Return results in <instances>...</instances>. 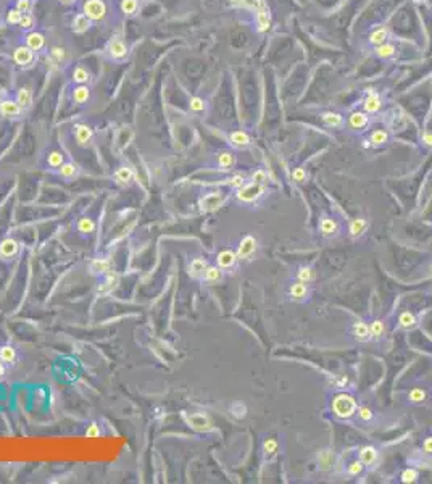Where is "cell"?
<instances>
[{
    "label": "cell",
    "mask_w": 432,
    "mask_h": 484,
    "mask_svg": "<svg viewBox=\"0 0 432 484\" xmlns=\"http://www.w3.org/2000/svg\"><path fill=\"white\" fill-rule=\"evenodd\" d=\"M308 294H309V289L307 286V282H302V281L294 282L289 289V295L292 297L295 302H303L308 297Z\"/></svg>",
    "instance_id": "cell-25"
},
{
    "label": "cell",
    "mask_w": 432,
    "mask_h": 484,
    "mask_svg": "<svg viewBox=\"0 0 432 484\" xmlns=\"http://www.w3.org/2000/svg\"><path fill=\"white\" fill-rule=\"evenodd\" d=\"M236 197L244 204H250L255 202L256 199H260L264 192V186L263 184H256V183H250V184H244L242 187L236 189Z\"/></svg>",
    "instance_id": "cell-4"
},
{
    "label": "cell",
    "mask_w": 432,
    "mask_h": 484,
    "mask_svg": "<svg viewBox=\"0 0 432 484\" xmlns=\"http://www.w3.org/2000/svg\"><path fill=\"white\" fill-rule=\"evenodd\" d=\"M229 144L234 148H237V150H245L247 147H250L251 138L244 129H236V131H232L229 134Z\"/></svg>",
    "instance_id": "cell-14"
},
{
    "label": "cell",
    "mask_w": 432,
    "mask_h": 484,
    "mask_svg": "<svg viewBox=\"0 0 432 484\" xmlns=\"http://www.w3.org/2000/svg\"><path fill=\"white\" fill-rule=\"evenodd\" d=\"M139 6H140L139 0H121V2H120L121 11L124 13L127 18H132V16L137 15Z\"/></svg>",
    "instance_id": "cell-37"
},
{
    "label": "cell",
    "mask_w": 432,
    "mask_h": 484,
    "mask_svg": "<svg viewBox=\"0 0 432 484\" xmlns=\"http://www.w3.org/2000/svg\"><path fill=\"white\" fill-rule=\"evenodd\" d=\"M100 434H102V431H100L99 424H97V423H90V424L87 426V429H86V437H89V439H95V437H99Z\"/></svg>",
    "instance_id": "cell-57"
},
{
    "label": "cell",
    "mask_w": 432,
    "mask_h": 484,
    "mask_svg": "<svg viewBox=\"0 0 432 484\" xmlns=\"http://www.w3.org/2000/svg\"><path fill=\"white\" fill-rule=\"evenodd\" d=\"M368 144H365L366 147L370 145V147H384L387 145L390 142V133L387 131V129L384 128H379V129H374V131L370 134V138H368Z\"/></svg>",
    "instance_id": "cell-16"
},
{
    "label": "cell",
    "mask_w": 432,
    "mask_h": 484,
    "mask_svg": "<svg viewBox=\"0 0 432 484\" xmlns=\"http://www.w3.org/2000/svg\"><path fill=\"white\" fill-rule=\"evenodd\" d=\"M361 105H363V110L368 115H374L380 112V108L384 105V100H382V95H380L377 90L374 89H368L365 92L363 97V102H361Z\"/></svg>",
    "instance_id": "cell-8"
},
{
    "label": "cell",
    "mask_w": 432,
    "mask_h": 484,
    "mask_svg": "<svg viewBox=\"0 0 432 484\" xmlns=\"http://www.w3.org/2000/svg\"><path fill=\"white\" fill-rule=\"evenodd\" d=\"M73 134H74V140L79 147H87L94 138V129L92 126H89L87 123H77L73 128Z\"/></svg>",
    "instance_id": "cell-10"
},
{
    "label": "cell",
    "mask_w": 432,
    "mask_h": 484,
    "mask_svg": "<svg viewBox=\"0 0 432 484\" xmlns=\"http://www.w3.org/2000/svg\"><path fill=\"white\" fill-rule=\"evenodd\" d=\"M58 174H60L63 179H73L79 174V166L73 163V161H64V163L58 168Z\"/></svg>",
    "instance_id": "cell-34"
},
{
    "label": "cell",
    "mask_w": 432,
    "mask_h": 484,
    "mask_svg": "<svg viewBox=\"0 0 432 484\" xmlns=\"http://www.w3.org/2000/svg\"><path fill=\"white\" fill-rule=\"evenodd\" d=\"M423 450H424V454L432 455V436L426 437V441L423 444Z\"/></svg>",
    "instance_id": "cell-60"
},
{
    "label": "cell",
    "mask_w": 432,
    "mask_h": 484,
    "mask_svg": "<svg viewBox=\"0 0 432 484\" xmlns=\"http://www.w3.org/2000/svg\"><path fill=\"white\" fill-rule=\"evenodd\" d=\"M92 79V73L84 65H76L73 71H71V82L73 84H87V86H90Z\"/></svg>",
    "instance_id": "cell-19"
},
{
    "label": "cell",
    "mask_w": 432,
    "mask_h": 484,
    "mask_svg": "<svg viewBox=\"0 0 432 484\" xmlns=\"http://www.w3.org/2000/svg\"><path fill=\"white\" fill-rule=\"evenodd\" d=\"M113 179H115V183H116V184H120V186H127V184L134 179V171H132V168H129V166H120L118 170L115 171Z\"/></svg>",
    "instance_id": "cell-26"
},
{
    "label": "cell",
    "mask_w": 432,
    "mask_h": 484,
    "mask_svg": "<svg viewBox=\"0 0 432 484\" xmlns=\"http://www.w3.org/2000/svg\"><path fill=\"white\" fill-rule=\"evenodd\" d=\"M372 54L376 55L377 58H380V60H389V58L395 57L397 47H395V44L387 41L384 44L377 45V47H372Z\"/></svg>",
    "instance_id": "cell-24"
},
{
    "label": "cell",
    "mask_w": 432,
    "mask_h": 484,
    "mask_svg": "<svg viewBox=\"0 0 432 484\" xmlns=\"http://www.w3.org/2000/svg\"><path fill=\"white\" fill-rule=\"evenodd\" d=\"M297 279L302 282H311L314 279V270L309 267H300L297 271Z\"/></svg>",
    "instance_id": "cell-46"
},
{
    "label": "cell",
    "mask_w": 432,
    "mask_h": 484,
    "mask_svg": "<svg viewBox=\"0 0 432 484\" xmlns=\"http://www.w3.org/2000/svg\"><path fill=\"white\" fill-rule=\"evenodd\" d=\"M224 202V196L223 192H210L200 199V207H202L203 211H211L216 210L223 205Z\"/></svg>",
    "instance_id": "cell-15"
},
{
    "label": "cell",
    "mask_w": 432,
    "mask_h": 484,
    "mask_svg": "<svg viewBox=\"0 0 432 484\" xmlns=\"http://www.w3.org/2000/svg\"><path fill=\"white\" fill-rule=\"evenodd\" d=\"M426 399H428V394H426V391L421 389V387H415V389H411L410 394H408V400L415 405L424 404Z\"/></svg>",
    "instance_id": "cell-43"
},
{
    "label": "cell",
    "mask_w": 432,
    "mask_h": 484,
    "mask_svg": "<svg viewBox=\"0 0 432 484\" xmlns=\"http://www.w3.org/2000/svg\"><path fill=\"white\" fill-rule=\"evenodd\" d=\"M398 325H400V328H403V329H413L418 325V320H416L415 313L403 312V313H400V316H398Z\"/></svg>",
    "instance_id": "cell-38"
},
{
    "label": "cell",
    "mask_w": 432,
    "mask_h": 484,
    "mask_svg": "<svg viewBox=\"0 0 432 484\" xmlns=\"http://www.w3.org/2000/svg\"><path fill=\"white\" fill-rule=\"evenodd\" d=\"M418 476H419L418 470H415V468H406L403 473L400 475V481L405 483V484H411V483H415L418 480Z\"/></svg>",
    "instance_id": "cell-50"
},
{
    "label": "cell",
    "mask_w": 432,
    "mask_h": 484,
    "mask_svg": "<svg viewBox=\"0 0 432 484\" xmlns=\"http://www.w3.org/2000/svg\"><path fill=\"white\" fill-rule=\"evenodd\" d=\"M92 23H94L92 19H89L84 13H77L73 18V21H71V31L74 34H84V32H87L92 28Z\"/></svg>",
    "instance_id": "cell-20"
},
{
    "label": "cell",
    "mask_w": 432,
    "mask_h": 484,
    "mask_svg": "<svg viewBox=\"0 0 432 484\" xmlns=\"http://www.w3.org/2000/svg\"><path fill=\"white\" fill-rule=\"evenodd\" d=\"M277 447H279V444H277V441L274 437H269L263 442V452H264V455H266V457H273L277 452Z\"/></svg>",
    "instance_id": "cell-49"
},
{
    "label": "cell",
    "mask_w": 432,
    "mask_h": 484,
    "mask_svg": "<svg viewBox=\"0 0 432 484\" xmlns=\"http://www.w3.org/2000/svg\"><path fill=\"white\" fill-rule=\"evenodd\" d=\"M256 250V239L253 236H245L237 247V258H248Z\"/></svg>",
    "instance_id": "cell-18"
},
{
    "label": "cell",
    "mask_w": 432,
    "mask_h": 484,
    "mask_svg": "<svg viewBox=\"0 0 432 484\" xmlns=\"http://www.w3.org/2000/svg\"><path fill=\"white\" fill-rule=\"evenodd\" d=\"M353 336L355 339L360 341V342H366L368 339L371 338V333H370V325H366L365 321H357L353 325Z\"/></svg>",
    "instance_id": "cell-33"
},
{
    "label": "cell",
    "mask_w": 432,
    "mask_h": 484,
    "mask_svg": "<svg viewBox=\"0 0 432 484\" xmlns=\"http://www.w3.org/2000/svg\"><path fill=\"white\" fill-rule=\"evenodd\" d=\"M206 268H208V262L203 260V258H193V260L190 262V267H189V275L192 277L203 276Z\"/></svg>",
    "instance_id": "cell-36"
},
{
    "label": "cell",
    "mask_w": 432,
    "mask_h": 484,
    "mask_svg": "<svg viewBox=\"0 0 432 484\" xmlns=\"http://www.w3.org/2000/svg\"><path fill=\"white\" fill-rule=\"evenodd\" d=\"M292 179L295 181V183H305L307 181V171L303 170V168H295V170L292 171Z\"/></svg>",
    "instance_id": "cell-59"
},
{
    "label": "cell",
    "mask_w": 432,
    "mask_h": 484,
    "mask_svg": "<svg viewBox=\"0 0 432 484\" xmlns=\"http://www.w3.org/2000/svg\"><path fill=\"white\" fill-rule=\"evenodd\" d=\"M19 28L24 29V31H32L36 28V18L31 15V13H24L21 16V21H19Z\"/></svg>",
    "instance_id": "cell-48"
},
{
    "label": "cell",
    "mask_w": 432,
    "mask_h": 484,
    "mask_svg": "<svg viewBox=\"0 0 432 484\" xmlns=\"http://www.w3.org/2000/svg\"><path fill=\"white\" fill-rule=\"evenodd\" d=\"M271 28H273V15H271L268 3H264L255 11V29L260 34H266Z\"/></svg>",
    "instance_id": "cell-5"
},
{
    "label": "cell",
    "mask_w": 432,
    "mask_h": 484,
    "mask_svg": "<svg viewBox=\"0 0 432 484\" xmlns=\"http://www.w3.org/2000/svg\"><path fill=\"white\" fill-rule=\"evenodd\" d=\"M23 112L24 110L16 102V99L3 97V99L0 100V116H3V118L15 120V118H19V116L23 115Z\"/></svg>",
    "instance_id": "cell-9"
},
{
    "label": "cell",
    "mask_w": 432,
    "mask_h": 484,
    "mask_svg": "<svg viewBox=\"0 0 432 484\" xmlns=\"http://www.w3.org/2000/svg\"><path fill=\"white\" fill-rule=\"evenodd\" d=\"M15 99H16V102L19 103V105H21L23 110H28V108H31V105H32V90H31L28 86H21V87H18Z\"/></svg>",
    "instance_id": "cell-28"
},
{
    "label": "cell",
    "mask_w": 432,
    "mask_h": 484,
    "mask_svg": "<svg viewBox=\"0 0 432 484\" xmlns=\"http://www.w3.org/2000/svg\"><path fill=\"white\" fill-rule=\"evenodd\" d=\"M185 421L189 423L195 431L206 432L213 429V421L210 416H206L205 413H192V415H185Z\"/></svg>",
    "instance_id": "cell-12"
},
{
    "label": "cell",
    "mask_w": 432,
    "mask_h": 484,
    "mask_svg": "<svg viewBox=\"0 0 432 484\" xmlns=\"http://www.w3.org/2000/svg\"><path fill=\"white\" fill-rule=\"evenodd\" d=\"M216 163L219 166V170H231V168H234V165H236L234 152H231V150L219 152L218 158H216Z\"/></svg>",
    "instance_id": "cell-29"
},
{
    "label": "cell",
    "mask_w": 432,
    "mask_h": 484,
    "mask_svg": "<svg viewBox=\"0 0 432 484\" xmlns=\"http://www.w3.org/2000/svg\"><path fill=\"white\" fill-rule=\"evenodd\" d=\"M216 262H218V267L223 268V270L232 268L236 265V262H237V254H236L234 250H231V249L221 250L218 254V257H216Z\"/></svg>",
    "instance_id": "cell-23"
},
{
    "label": "cell",
    "mask_w": 432,
    "mask_h": 484,
    "mask_svg": "<svg viewBox=\"0 0 432 484\" xmlns=\"http://www.w3.org/2000/svg\"><path fill=\"white\" fill-rule=\"evenodd\" d=\"M60 2L63 5H73V3H76V0H60Z\"/></svg>",
    "instance_id": "cell-63"
},
{
    "label": "cell",
    "mask_w": 432,
    "mask_h": 484,
    "mask_svg": "<svg viewBox=\"0 0 432 484\" xmlns=\"http://www.w3.org/2000/svg\"><path fill=\"white\" fill-rule=\"evenodd\" d=\"M231 6H236V8H245V10H251L256 11L260 6L266 3V0H229Z\"/></svg>",
    "instance_id": "cell-32"
},
{
    "label": "cell",
    "mask_w": 432,
    "mask_h": 484,
    "mask_svg": "<svg viewBox=\"0 0 432 484\" xmlns=\"http://www.w3.org/2000/svg\"><path fill=\"white\" fill-rule=\"evenodd\" d=\"M105 54L108 55L110 60L121 63V62L127 60V57H129V49H127V45H126L124 41H123V39L113 37L112 41H110V42L107 44V47H105Z\"/></svg>",
    "instance_id": "cell-3"
},
{
    "label": "cell",
    "mask_w": 432,
    "mask_h": 484,
    "mask_svg": "<svg viewBox=\"0 0 432 484\" xmlns=\"http://www.w3.org/2000/svg\"><path fill=\"white\" fill-rule=\"evenodd\" d=\"M13 62H15V65L19 68H29L36 62V52L29 49L26 44L18 45V47L13 50Z\"/></svg>",
    "instance_id": "cell-6"
},
{
    "label": "cell",
    "mask_w": 432,
    "mask_h": 484,
    "mask_svg": "<svg viewBox=\"0 0 432 484\" xmlns=\"http://www.w3.org/2000/svg\"><path fill=\"white\" fill-rule=\"evenodd\" d=\"M24 44L34 52H41L45 47V44H47V39H45V36L42 34V32L32 29L24 36Z\"/></svg>",
    "instance_id": "cell-17"
},
{
    "label": "cell",
    "mask_w": 432,
    "mask_h": 484,
    "mask_svg": "<svg viewBox=\"0 0 432 484\" xmlns=\"http://www.w3.org/2000/svg\"><path fill=\"white\" fill-rule=\"evenodd\" d=\"M360 460L366 465H374L377 462V449L372 447V445H366L360 450Z\"/></svg>",
    "instance_id": "cell-35"
},
{
    "label": "cell",
    "mask_w": 432,
    "mask_h": 484,
    "mask_svg": "<svg viewBox=\"0 0 432 484\" xmlns=\"http://www.w3.org/2000/svg\"><path fill=\"white\" fill-rule=\"evenodd\" d=\"M203 277L206 281H210V282H216L219 281L223 277V268H219V267H210L208 265V268L205 270V273H203Z\"/></svg>",
    "instance_id": "cell-45"
},
{
    "label": "cell",
    "mask_w": 432,
    "mask_h": 484,
    "mask_svg": "<svg viewBox=\"0 0 432 484\" xmlns=\"http://www.w3.org/2000/svg\"><path fill=\"white\" fill-rule=\"evenodd\" d=\"M347 126L355 133H361L370 126V115L365 110H353L347 116Z\"/></svg>",
    "instance_id": "cell-7"
},
{
    "label": "cell",
    "mask_w": 432,
    "mask_h": 484,
    "mask_svg": "<svg viewBox=\"0 0 432 484\" xmlns=\"http://www.w3.org/2000/svg\"><path fill=\"white\" fill-rule=\"evenodd\" d=\"M64 163V153L60 150H52L47 155V165L50 168H54V170H58L62 165Z\"/></svg>",
    "instance_id": "cell-40"
},
{
    "label": "cell",
    "mask_w": 432,
    "mask_h": 484,
    "mask_svg": "<svg viewBox=\"0 0 432 484\" xmlns=\"http://www.w3.org/2000/svg\"><path fill=\"white\" fill-rule=\"evenodd\" d=\"M366 228H368V223L365 221V219L363 218H357L350 223V234L353 237H358L366 231Z\"/></svg>",
    "instance_id": "cell-44"
},
{
    "label": "cell",
    "mask_w": 432,
    "mask_h": 484,
    "mask_svg": "<svg viewBox=\"0 0 432 484\" xmlns=\"http://www.w3.org/2000/svg\"><path fill=\"white\" fill-rule=\"evenodd\" d=\"M21 16H23V13L13 6V8H10L8 11H6V23H8V24H19V21H21Z\"/></svg>",
    "instance_id": "cell-52"
},
{
    "label": "cell",
    "mask_w": 432,
    "mask_h": 484,
    "mask_svg": "<svg viewBox=\"0 0 432 484\" xmlns=\"http://www.w3.org/2000/svg\"><path fill=\"white\" fill-rule=\"evenodd\" d=\"M15 8H18L19 11L23 13H31L32 10V2L31 0H15Z\"/></svg>",
    "instance_id": "cell-56"
},
{
    "label": "cell",
    "mask_w": 432,
    "mask_h": 484,
    "mask_svg": "<svg viewBox=\"0 0 432 484\" xmlns=\"http://www.w3.org/2000/svg\"><path fill=\"white\" fill-rule=\"evenodd\" d=\"M3 97H5V89H3V87H0V100H2Z\"/></svg>",
    "instance_id": "cell-64"
},
{
    "label": "cell",
    "mask_w": 432,
    "mask_h": 484,
    "mask_svg": "<svg viewBox=\"0 0 432 484\" xmlns=\"http://www.w3.org/2000/svg\"><path fill=\"white\" fill-rule=\"evenodd\" d=\"M266 179H268V174L264 170H255L253 173H251V183H256V184H264L266 183Z\"/></svg>",
    "instance_id": "cell-55"
},
{
    "label": "cell",
    "mask_w": 432,
    "mask_h": 484,
    "mask_svg": "<svg viewBox=\"0 0 432 484\" xmlns=\"http://www.w3.org/2000/svg\"><path fill=\"white\" fill-rule=\"evenodd\" d=\"M389 36H390V32H389V28H387V26H377V28H374L371 31L370 37H368V42H370V45H372V47H377V45L389 41Z\"/></svg>",
    "instance_id": "cell-21"
},
{
    "label": "cell",
    "mask_w": 432,
    "mask_h": 484,
    "mask_svg": "<svg viewBox=\"0 0 432 484\" xmlns=\"http://www.w3.org/2000/svg\"><path fill=\"white\" fill-rule=\"evenodd\" d=\"M0 360L6 365L13 363L16 360V350L11 346H2L0 347Z\"/></svg>",
    "instance_id": "cell-42"
},
{
    "label": "cell",
    "mask_w": 432,
    "mask_h": 484,
    "mask_svg": "<svg viewBox=\"0 0 432 484\" xmlns=\"http://www.w3.org/2000/svg\"><path fill=\"white\" fill-rule=\"evenodd\" d=\"M370 333L374 339H379L380 336L384 334V321H380V320H374L371 323V326H370Z\"/></svg>",
    "instance_id": "cell-51"
},
{
    "label": "cell",
    "mask_w": 432,
    "mask_h": 484,
    "mask_svg": "<svg viewBox=\"0 0 432 484\" xmlns=\"http://www.w3.org/2000/svg\"><path fill=\"white\" fill-rule=\"evenodd\" d=\"M319 120L326 128H332V129H342L345 126V118L344 115L339 112H322L319 113Z\"/></svg>",
    "instance_id": "cell-13"
},
{
    "label": "cell",
    "mask_w": 432,
    "mask_h": 484,
    "mask_svg": "<svg viewBox=\"0 0 432 484\" xmlns=\"http://www.w3.org/2000/svg\"><path fill=\"white\" fill-rule=\"evenodd\" d=\"M82 13L92 21H105L108 16V5L105 0H84Z\"/></svg>",
    "instance_id": "cell-2"
},
{
    "label": "cell",
    "mask_w": 432,
    "mask_h": 484,
    "mask_svg": "<svg viewBox=\"0 0 432 484\" xmlns=\"http://www.w3.org/2000/svg\"><path fill=\"white\" fill-rule=\"evenodd\" d=\"M77 231L82 232V234H92L95 231V221L89 216H82L77 221Z\"/></svg>",
    "instance_id": "cell-41"
},
{
    "label": "cell",
    "mask_w": 432,
    "mask_h": 484,
    "mask_svg": "<svg viewBox=\"0 0 432 484\" xmlns=\"http://www.w3.org/2000/svg\"><path fill=\"white\" fill-rule=\"evenodd\" d=\"M363 470H365V463L361 460H355V462H352L350 465H348V475H352V476L361 475V473H363Z\"/></svg>",
    "instance_id": "cell-54"
},
{
    "label": "cell",
    "mask_w": 432,
    "mask_h": 484,
    "mask_svg": "<svg viewBox=\"0 0 432 484\" xmlns=\"http://www.w3.org/2000/svg\"><path fill=\"white\" fill-rule=\"evenodd\" d=\"M339 229H340V226H339L337 219H335V218L324 216V218L321 219L319 231H321V234L324 236V237H332V236H335L339 232Z\"/></svg>",
    "instance_id": "cell-22"
},
{
    "label": "cell",
    "mask_w": 432,
    "mask_h": 484,
    "mask_svg": "<svg viewBox=\"0 0 432 484\" xmlns=\"http://www.w3.org/2000/svg\"><path fill=\"white\" fill-rule=\"evenodd\" d=\"M89 270L95 276H105L110 271V262L107 258H95V260L90 262Z\"/></svg>",
    "instance_id": "cell-30"
},
{
    "label": "cell",
    "mask_w": 432,
    "mask_h": 484,
    "mask_svg": "<svg viewBox=\"0 0 432 484\" xmlns=\"http://www.w3.org/2000/svg\"><path fill=\"white\" fill-rule=\"evenodd\" d=\"M64 58H66V50H64L63 47H58V45H55V47L50 49V62L60 65V63L64 62Z\"/></svg>",
    "instance_id": "cell-47"
},
{
    "label": "cell",
    "mask_w": 432,
    "mask_h": 484,
    "mask_svg": "<svg viewBox=\"0 0 432 484\" xmlns=\"http://www.w3.org/2000/svg\"><path fill=\"white\" fill-rule=\"evenodd\" d=\"M358 416L363 419V421H371L372 416H374V412L370 409V407H360V409H358Z\"/></svg>",
    "instance_id": "cell-58"
},
{
    "label": "cell",
    "mask_w": 432,
    "mask_h": 484,
    "mask_svg": "<svg viewBox=\"0 0 432 484\" xmlns=\"http://www.w3.org/2000/svg\"><path fill=\"white\" fill-rule=\"evenodd\" d=\"M206 107H208V105H206V100L202 99V97H197V95L190 97V100H189V110H190L192 113H197V115L203 113V112H206Z\"/></svg>",
    "instance_id": "cell-39"
},
{
    "label": "cell",
    "mask_w": 432,
    "mask_h": 484,
    "mask_svg": "<svg viewBox=\"0 0 432 484\" xmlns=\"http://www.w3.org/2000/svg\"><path fill=\"white\" fill-rule=\"evenodd\" d=\"M5 365H3V361L2 360H0V378H3L5 376Z\"/></svg>",
    "instance_id": "cell-62"
},
{
    "label": "cell",
    "mask_w": 432,
    "mask_h": 484,
    "mask_svg": "<svg viewBox=\"0 0 432 484\" xmlns=\"http://www.w3.org/2000/svg\"><path fill=\"white\" fill-rule=\"evenodd\" d=\"M357 410H358V404L350 394L342 392L332 399V413L340 419L352 418L357 413Z\"/></svg>",
    "instance_id": "cell-1"
},
{
    "label": "cell",
    "mask_w": 432,
    "mask_h": 484,
    "mask_svg": "<svg viewBox=\"0 0 432 484\" xmlns=\"http://www.w3.org/2000/svg\"><path fill=\"white\" fill-rule=\"evenodd\" d=\"M224 183L229 187H232V189H239V187H242L245 184V176L244 174H234V176H231L229 179H226Z\"/></svg>",
    "instance_id": "cell-53"
},
{
    "label": "cell",
    "mask_w": 432,
    "mask_h": 484,
    "mask_svg": "<svg viewBox=\"0 0 432 484\" xmlns=\"http://www.w3.org/2000/svg\"><path fill=\"white\" fill-rule=\"evenodd\" d=\"M90 86L87 84H73V87L69 89V100L74 105H86L90 100Z\"/></svg>",
    "instance_id": "cell-11"
},
{
    "label": "cell",
    "mask_w": 432,
    "mask_h": 484,
    "mask_svg": "<svg viewBox=\"0 0 432 484\" xmlns=\"http://www.w3.org/2000/svg\"><path fill=\"white\" fill-rule=\"evenodd\" d=\"M421 144L424 147H432V133H426L421 138Z\"/></svg>",
    "instance_id": "cell-61"
},
{
    "label": "cell",
    "mask_w": 432,
    "mask_h": 484,
    "mask_svg": "<svg viewBox=\"0 0 432 484\" xmlns=\"http://www.w3.org/2000/svg\"><path fill=\"white\" fill-rule=\"evenodd\" d=\"M116 282H118V275L113 273V271H108V273L103 276V281L100 282L97 292H99V294H108L110 290H113V287L116 286Z\"/></svg>",
    "instance_id": "cell-31"
},
{
    "label": "cell",
    "mask_w": 432,
    "mask_h": 484,
    "mask_svg": "<svg viewBox=\"0 0 432 484\" xmlns=\"http://www.w3.org/2000/svg\"><path fill=\"white\" fill-rule=\"evenodd\" d=\"M18 249H19V244L11 237H6V239H3L2 242H0V255L5 257V258L15 257L18 254Z\"/></svg>",
    "instance_id": "cell-27"
}]
</instances>
